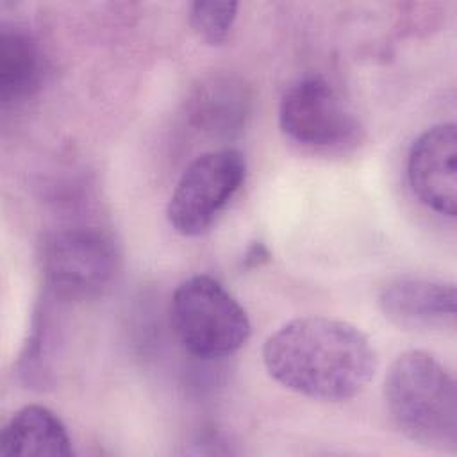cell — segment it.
Listing matches in <instances>:
<instances>
[{
    "instance_id": "12",
    "label": "cell",
    "mask_w": 457,
    "mask_h": 457,
    "mask_svg": "<svg viewBox=\"0 0 457 457\" xmlns=\"http://www.w3.org/2000/svg\"><path fill=\"white\" fill-rule=\"evenodd\" d=\"M237 16L236 2L198 0L189 7V23L196 36L209 45H221Z\"/></svg>"
},
{
    "instance_id": "1",
    "label": "cell",
    "mask_w": 457,
    "mask_h": 457,
    "mask_svg": "<svg viewBox=\"0 0 457 457\" xmlns=\"http://www.w3.org/2000/svg\"><path fill=\"white\" fill-rule=\"evenodd\" d=\"M262 362L273 380L298 395L345 402L371 382L378 357L355 325L305 316L284 323L264 341Z\"/></svg>"
},
{
    "instance_id": "5",
    "label": "cell",
    "mask_w": 457,
    "mask_h": 457,
    "mask_svg": "<svg viewBox=\"0 0 457 457\" xmlns=\"http://www.w3.org/2000/svg\"><path fill=\"white\" fill-rule=\"evenodd\" d=\"M246 162L239 150L220 148L198 155L180 175L168 207L170 225L182 236L204 234L241 189Z\"/></svg>"
},
{
    "instance_id": "2",
    "label": "cell",
    "mask_w": 457,
    "mask_h": 457,
    "mask_svg": "<svg viewBox=\"0 0 457 457\" xmlns=\"http://www.w3.org/2000/svg\"><path fill=\"white\" fill-rule=\"evenodd\" d=\"M384 400L395 427L407 439L437 450L455 448V380L432 353H400L386 373Z\"/></svg>"
},
{
    "instance_id": "11",
    "label": "cell",
    "mask_w": 457,
    "mask_h": 457,
    "mask_svg": "<svg viewBox=\"0 0 457 457\" xmlns=\"http://www.w3.org/2000/svg\"><path fill=\"white\" fill-rule=\"evenodd\" d=\"M45 73L43 52L36 37L21 25L0 27V100L4 105L32 96Z\"/></svg>"
},
{
    "instance_id": "9",
    "label": "cell",
    "mask_w": 457,
    "mask_h": 457,
    "mask_svg": "<svg viewBox=\"0 0 457 457\" xmlns=\"http://www.w3.org/2000/svg\"><path fill=\"white\" fill-rule=\"evenodd\" d=\"M252 96L234 75H212L202 80L187 104L193 125L214 137L237 136L250 116Z\"/></svg>"
},
{
    "instance_id": "10",
    "label": "cell",
    "mask_w": 457,
    "mask_h": 457,
    "mask_svg": "<svg viewBox=\"0 0 457 457\" xmlns=\"http://www.w3.org/2000/svg\"><path fill=\"white\" fill-rule=\"evenodd\" d=\"M0 455L70 457L71 437L55 412L32 403L16 411L2 428Z\"/></svg>"
},
{
    "instance_id": "3",
    "label": "cell",
    "mask_w": 457,
    "mask_h": 457,
    "mask_svg": "<svg viewBox=\"0 0 457 457\" xmlns=\"http://www.w3.org/2000/svg\"><path fill=\"white\" fill-rule=\"evenodd\" d=\"M170 320L180 345L198 359L228 357L250 337L246 311L209 275H193L175 287Z\"/></svg>"
},
{
    "instance_id": "4",
    "label": "cell",
    "mask_w": 457,
    "mask_h": 457,
    "mask_svg": "<svg viewBox=\"0 0 457 457\" xmlns=\"http://www.w3.org/2000/svg\"><path fill=\"white\" fill-rule=\"evenodd\" d=\"M120 266L112 237L96 227H68L50 234L41 248V271L48 289L64 300L100 296Z\"/></svg>"
},
{
    "instance_id": "8",
    "label": "cell",
    "mask_w": 457,
    "mask_h": 457,
    "mask_svg": "<svg viewBox=\"0 0 457 457\" xmlns=\"http://www.w3.org/2000/svg\"><path fill=\"white\" fill-rule=\"evenodd\" d=\"M382 314L403 330H443L455 325V287L427 277H396L378 293Z\"/></svg>"
},
{
    "instance_id": "6",
    "label": "cell",
    "mask_w": 457,
    "mask_h": 457,
    "mask_svg": "<svg viewBox=\"0 0 457 457\" xmlns=\"http://www.w3.org/2000/svg\"><path fill=\"white\" fill-rule=\"evenodd\" d=\"M282 132L296 145L314 150H339L357 143L361 125L336 89L321 77H303L282 95L278 107Z\"/></svg>"
},
{
    "instance_id": "7",
    "label": "cell",
    "mask_w": 457,
    "mask_h": 457,
    "mask_svg": "<svg viewBox=\"0 0 457 457\" xmlns=\"http://www.w3.org/2000/svg\"><path fill=\"white\" fill-rule=\"evenodd\" d=\"M407 177L412 193L437 214L457 212V127L452 121L427 129L411 146Z\"/></svg>"
},
{
    "instance_id": "13",
    "label": "cell",
    "mask_w": 457,
    "mask_h": 457,
    "mask_svg": "<svg viewBox=\"0 0 457 457\" xmlns=\"http://www.w3.org/2000/svg\"><path fill=\"white\" fill-rule=\"evenodd\" d=\"M264 261H268V250H266V246H264L262 243H253V245L246 250V253H245V257H243V264H245L246 268L259 266V264L264 262Z\"/></svg>"
}]
</instances>
